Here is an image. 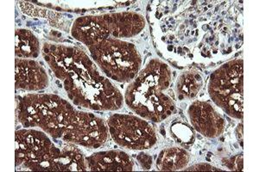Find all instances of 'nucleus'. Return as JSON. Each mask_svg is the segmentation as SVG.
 I'll return each mask as SVG.
<instances>
[{"instance_id": "nucleus-3", "label": "nucleus", "mask_w": 259, "mask_h": 172, "mask_svg": "<svg viewBox=\"0 0 259 172\" xmlns=\"http://www.w3.org/2000/svg\"><path fill=\"white\" fill-rule=\"evenodd\" d=\"M18 110L24 128H40L55 139H62L76 109L53 94H29L19 101Z\"/></svg>"}, {"instance_id": "nucleus-13", "label": "nucleus", "mask_w": 259, "mask_h": 172, "mask_svg": "<svg viewBox=\"0 0 259 172\" xmlns=\"http://www.w3.org/2000/svg\"><path fill=\"white\" fill-rule=\"evenodd\" d=\"M58 159L59 171H85L88 163L80 149L72 144H65Z\"/></svg>"}, {"instance_id": "nucleus-4", "label": "nucleus", "mask_w": 259, "mask_h": 172, "mask_svg": "<svg viewBox=\"0 0 259 172\" xmlns=\"http://www.w3.org/2000/svg\"><path fill=\"white\" fill-rule=\"evenodd\" d=\"M145 18L135 12H119L77 18L72 35L88 47L107 39L129 38L145 29Z\"/></svg>"}, {"instance_id": "nucleus-15", "label": "nucleus", "mask_w": 259, "mask_h": 172, "mask_svg": "<svg viewBox=\"0 0 259 172\" xmlns=\"http://www.w3.org/2000/svg\"><path fill=\"white\" fill-rule=\"evenodd\" d=\"M40 52L38 40L26 29L16 30V56L18 58H36Z\"/></svg>"}, {"instance_id": "nucleus-19", "label": "nucleus", "mask_w": 259, "mask_h": 172, "mask_svg": "<svg viewBox=\"0 0 259 172\" xmlns=\"http://www.w3.org/2000/svg\"><path fill=\"white\" fill-rule=\"evenodd\" d=\"M185 170H220V169L215 168V167L207 164V163H200V164H195L194 166L189 167L188 169H186Z\"/></svg>"}, {"instance_id": "nucleus-17", "label": "nucleus", "mask_w": 259, "mask_h": 172, "mask_svg": "<svg viewBox=\"0 0 259 172\" xmlns=\"http://www.w3.org/2000/svg\"><path fill=\"white\" fill-rule=\"evenodd\" d=\"M230 169L233 170H242L243 169V156L239 155L233 158H230L229 160H227V163H225Z\"/></svg>"}, {"instance_id": "nucleus-12", "label": "nucleus", "mask_w": 259, "mask_h": 172, "mask_svg": "<svg viewBox=\"0 0 259 172\" xmlns=\"http://www.w3.org/2000/svg\"><path fill=\"white\" fill-rule=\"evenodd\" d=\"M89 169L92 171H130L134 169V163L123 151L96 152L85 158Z\"/></svg>"}, {"instance_id": "nucleus-6", "label": "nucleus", "mask_w": 259, "mask_h": 172, "mask_svg": "<svg viewBox=\"0 0 259 172\" xmlns=\"http://www.w3.org/2000/svg\"><path fill=\"white\" fill-rule=\"evenodd\" d=\"M208 92L229 117L243 120V60L227 62L210 77Z\"/></svg>"}, {"instance_id": "nucleus-20", "label": "nucleus", "mask_w": 259, "mask_h": 172, "mask_svg": "<svg viewBox=\"0 0 259 172\" xmlns=\"http://www.w3.org/2000/svg\"><path fill=\"white\" fill-rule=\"evenodd\" d=\"M236 134H237V137L239 139V140H243V124H239L238 126V129L236 130Z\"/></svg>"}, {"instance_id": "nucleus-5", "label": "nucleus", "mask_w": 259, "mask_h": 172, "mask_svg": "<svg viewBox=\"0 0 259 172\" xmlns=\"http://www.w3.org/2000/svg\"><path fill=\"white\" fill-rule=\"evenodd\" d=\"M89 49L92 58L109 79L126 83L139 74L142 59L133 44L119 39H107Z\"/></svg>"}, {"instance_id": "nucleus-18", "label": "nucleus", "mask_w": 259, "mask_h": 172, "mask_svg": "<svg viewBox=\"0 0 259 172\" xmlns=\"http://www.w3.org/2000/svg\"><path fill=\"white\" fill-rule=\"evenodd\" d=\"M137 159L139 161V163H140L142 168H144V169H150L151 168L152 158L149 156V155L142 152L137 157Z\"/></svg>"}, {"instance_id": "nucleus-14", "label": "nucleus", "mask_w": 259, "mask_h": 172, "mask_svg": "<svg viewBox=\"0 0 259 172\" xmlns=\"http://www.w3.org/2000/svg\"><path fill=\"white\" fill-rule=\"evenodd\" d=\"M189 162V152L178 147L165 149L160 152L156 160V168L164 171L184 169Z\"/></svg>"}, {"instance_id": "nucleus-2", "label": "nucleus", "mask_w": 259, "mask_h": 172, "mask_svg": "<svg viewBox=\"0 0 259 172\" xmlns=\"http://www.w3.org/2000/svg\"><path fill=\"white\" fill-rule=\"evenodd\" d=\"M171 71L158 60H152L147 67L130 83L124 95L127 105L144 119L159 123L175 109L174 94L169 91Z\"/></svg>"}, {"instance_id": "nucleus-8", "label": "nucleus", "mask_w": 259, "mask_h": 172, "mask_svg": "<svg viewBox=\"0 0 259 172\" xmlns=\"http://www.w3.org/2000/svg\"><path fill=\"white\" fill-rule=\"evenodd\" d=\"M109 134L118 146L132 150H145L156 143L157 136L152 125L140 117L112 114L107 121Z\"/></svg>"}, {"instance_id": "nucleus-9", "label": "nucleus", "mask_w": 259, "mask_h": 172, "mask_svg": "<svg viewBox=\"0 0 259 172\" xmlns=\"http://www.w3.org/2000/svg\"><path fill=\"white\" fill-rule=\"evenodd\" d=\"M108 134V126L103 119L76 109L62 139L79 146L98 148L106 143Z\"/></svg>"}, {"instance_id": "nucleus-10", "label": "nucleus", "mask_w": 259, "mask_h": 172, "mask_svg": "<svg viewBox=\"0 0 259 172\" xmlns=\"http://www.w3.org/2000/svg\"><path fill=\"white\" fill-rule=\"evenodd\" d=\"M189 116L192 126L203 136L217 138L224 132V118L208 102H193L189 108Z\"/></svg>"}, {"instance_id": "nucleus-11", "label": "nucleus", "mask_w": 259, "mask_h": 172, "mask_svg": "<svg viewBox=\"0 0 259 172\" xmlns=\"http://www.w3.org/2000/svg\"><path fill=\"white\" fill-rule=\"evenodd\" d=\"M16 88L25 91L44 90L49 86V78L39 63L27 59H16Z\"/></svg>"}, {"instance_id": "nucleus-1", "label": "nucleus", "mask_w": 259, "mask_h": 172, "mask_svg": "<svg viewBox=\"0 0 259 172\" xmlns=\"http://www.w3.org/2000/svg\"><path fill=\"white\" fill-rule=\"evenodd\" d=\"M45 54L57 79L74 104L93 110L113 111L123 105V96L109 79L100 74L89 55L77 47L46 43Z\"/></svg>"}, {"instance_id": "nucleus-16", "label": "nucleus", "mask_w": 259, "mask_h": 172, "mask_svg": "<svg viewBox=\"0 0 259 172\" xmlns=\"http://www.w3.org/2000/svg\"><path fill=\"white\" fill-rule=\"evenodd\" d=\"M203 86V79L195 69H190L183 73L177 80V92L180 99L194 98Z\"/></svg>"}, {"instance_id": "nucleus-7", "label": "nucleus", "mask_w": 259, "mask_h": 172, "mask_svg": "<svg viewBox=\"0 0 259 172\" xmlns=\"http://www.w3.org/2000/svg\"><path fill=\"white\" fill-rule=\"evenodd\" d=\"M16 166L24 164L34 171H59L61 148L44 132L23 129L16 132Z\"/></svg>"}]
</instances>
